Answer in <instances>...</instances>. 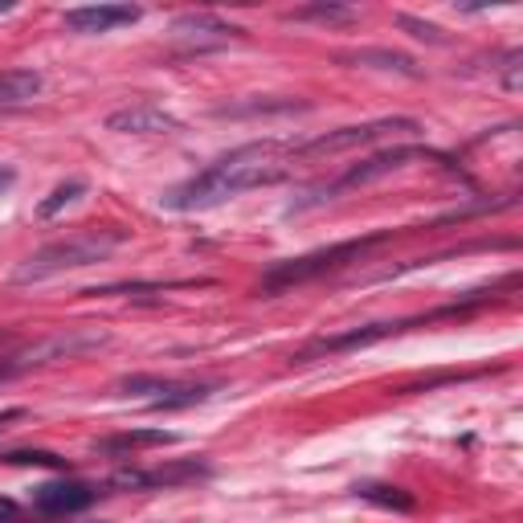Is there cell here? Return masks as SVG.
<instances>
[{
    "label": "cell",
    "mask_w": 523,
    "mask_h": 523,
    "mask_svg": "<svg viewBox=\"0 0 523 523\" xmlns=\"http://www.w3.org/2000/svg\"><path fill=\"white\" fill-rule=\"evenodd\" d=\"M25 417H29V413H25L21 405H16V409H0V434H5V429L13 426V421H25Z\"/></svg>",
    "instance_id": "23"
},
{
    "label": "cell",
    "mask_w": 523,
    "mask_h": 523,
    "mask_svg": "<svg viewBox=\"0 0 523 523\" xmlns=\"http://www.w3.org/2000/svg\"><path fill=\"white\" fill-rule=\"evenodd\" d=\"M41 95L37 70H0V107H21Z\"/></svg>",
    "instance_id": "14"
},
{
    "label": "cell",
    "mask_w": 523,
    "mask_h": 523,
    "mask_svg": "<svg viewBox=\"0 0 523 523\" xmlns=\"http://www.w3.org/2000/svg\"><path fill=\"white\" fill-rule=\"evenodd\" d=\"M348 62H356V66H376V70H396V74H409V78H417V66H413V57L389 54V49H360V54L348 57Z\"/></svg>",
    "instance_id": "17"
},
{
    "label": "cell",
    "mask_w": 523,
    "mask_h": 523,
    "mask_svg": "<svg viewBox=\"0 0 523 523\" xmlns=\"http://www.w3.org/2000/svg\"><path fill=\"white\" fill-rule=\"evenodd\" d=\"M396 29H405L409 37H417V41H429V46H446V29H437L434 21H417V16H409V13H396Z\"/></svg>",
    "instance_id": "20"
},
{
    "label": "cell",
    "mask_w": 523,
    "mask_h": 523,
    "mask_svg": "<svg viewBox=\"0 0 523 523\" xmlns=\"http://www.w3.org/2000/svg\"><path fill=\"white\" fill-rule=\"evenodd\" d=\"M176 434L168 429H128V434H115V437H103L98 450L103 454H131V450H148V446H172Z\"/></svg>",
    "instance_id": "15"
},
{
    "label": "cell",
    "mask_w": 523,
    "mask_h": 523,
    "mask_svg": "<svg viewBox=\"0 0 523 523\" xmlns=\"http://www.w3.org/2000/svg\"><path fill=\"white\" fill-rule=\"evenodd\" d=\"M119 393L128 396H148L151 409H189V405L209 401L217 389L213 385H184V381H168V376H123Z\"/></svg>",
    "instance_id": "5"
},
{
    "label": "cell",
    "mask_w": 523,
    "mask_h": 523,
    "mask_svg": "<svg viewBox=\"0 0 523 523\" xmlns=\"http://www.w3.org/2000/svg\"><path fill=\"white\" fill-rule=\"evenodd\" d=\"M241 29L225 25L221 16L213 13H184L172 21V41L184 49V54H205V49H221L238 37Z\"/></svg>",
    "instance_id": "7"
},
{
    "label": "cell",
    "mask_w": 523,
    "mask_h": 523,
    "mask_svg": "<svg viewBox=\"0 0 523 523\" xmlns=\"http://www.w3.org/2000/svg\"><path fill=\"white\" fill-rule=\"evenodd\" d=\"M385 238V233H381ZM381 238H364V241H344V246H332V250H315V254H303V258H291V262H278L262 274V291H282V286H299L307 278H319L327 270L344 266L348 258H360L368 246H376Z\"/></svg>",
    "instance_id": "3"
},
{
    "label": "cell",
    "mask_w": 523,
    "mask_h": 523,
    "mask_svg": "<svg viewBox=\"0 0 523 523\" xmlns=\"http://www.w3.org/2000/svg\"><path fill=\"white\" fill-rule=\"evenodd\" d=\"M128 241V230H82L70 233L62 241H49L41 246L33 258H25L21 266L13 270V282L16 286H29V282H46L54 274H66V270H82V266H95V262H107L115 250Z\"/></svg>",
    "instance_id": "2"
},
{
    "label": "cell",
    "mask_w": 523,
    "mask_h": 523,
    "mask_svg": "<svg viewBox=\"0 0 523 523\" xmlns=\"http://www.w3.org/2000/svg\"><path fill=\"white\" fill-rule=\"evenodd\" d=\"M405 323H373V327H356V332H344V335H332V340H315L311 348H303L299 356V364H307L311 356H319V352H327V356H335V352H352V348H368V344H376V340H385V335H393V332H401Z\"/></svg>",
    "instance_id": "13"
},
{
    "label": "cell",
    "mask_w": 523,
    "mask_h": 523,
    "mask_svg": "<svg viewBox=\"0 0 523 523\" xmlns=\"http://www.w3.org/2000/svg\"><path fill=\"white\" fill-rule=\"evenodd\" d=\"M0 462H8V467H46V470H70V467H66V458H57V454H49V450H8V454H0Z\"/></svg>",
    "instance_id": "18"
},
{
    "label": "cell",
    "mask_w": 523,
    "mask_h": 523,
    "mask_svg": "<svg viewBox=\"0 0 523 523\" xmlns=\"http://www.w3.org/2000/svg\"><path fill=\"white\" fill-rule=\"evenodd\" d=\"M5 180H8V176H5V172H0V184H5Z\"/></svg>",
    "instance_id": "25"
},
{
    "label": "cell",
    "mask_w": 523,
    "mask_h": 523,
    "mask_svg": "<svg viewBox=\"0 0 523 523\" xmlns=\"http://www.w3.org/2000/svg\"><path fill=\"white\" fill-rule=\"evenodd\" d=\"M356 495L368 503H376V508H385V511H417V499H413L409 491H401V487L364 483V487H356Z\"/></svg>",
    "instance_id": "16"
},
{
    "label": "cell",
    "mask_w": 523,
    "mask_h": 523,
    "mask_svg": "<svg viewBox=\"0 0 523 523\" xmlns=\"http://www.w3.org/2000/svg\"><path fill=\"white\" fill-rule=\"evenodd\" d=\"M417 131H421L417 119H376V123H360V128L327 131L319 139L303 143L299 151H348V148H364V143L385 139V135H417Z\"/></svg>",
    "instance_id": "6"
},
{
    "label": "cell",
    "mask_w": 523,
    "mask_h": 523,
    "mask_svg": "<svg viewBox=\"0 0 523 523\" xmlns=\"http://www.w3.org/2000/svg\"><path fill=\"white\" fill-rule=\"evenodd\" d=\"M429 156H434V151H426V148H389V151H376V156H368L364 164L348 168V172H344L335 184H323L319 192H327L323 200H332L335 192H344V189H360V184H373V180H381V176L396 172V168H405L409 159H429Z\"/></svg>",
    "instance_id": "8"
},
{
    "label": "cell",
    "mask_w": 523,
    "mask_h": 523,
    "mask_svg": "<svg viewBox=\"0 0 523 523\" xmlns=\"http://www.w3.org/2000/svg\"><path fill=\"white\" fill-rule=\"evenodd\" d=\"M209 478V462H180V467H156V470H119L115 487H180Z\"/></svg>",
    "instance_id": "12"
},
{
    "label": "cell",
    "mask_w": 523,
    "mask_h": 523,
    "mask_svg": "<svg viewBox=\"0 0 523 523\" xmlns=\"http://www.w3.org/2000/svg\"><path fill=\"white\" fill-rule=\"evenodd\" d=\"M8 8H13V0H0V13H8Z\"/></svg>",
    "instance_id": "24"
},
{
    "label": "cell",
    "mask_w": 523,
    "mask_h": 523,
    "mask_svg": "<svg viewBox=\"0 0 523 523\" xmlns=\"http://www.w3.org/2000/svg\"><path fill=\"white\" fill-rule=\"evenodd\" d=\"M282 143L262 139V143H246V148L230 151V156L213 159L205 172H197L192 180L176 184L164 197L168 209L176 213H200V209H217L230 197L246 189H262V184H278L286 180V164H282Z\"/></svg>",
    "instance_id": "1"
},
{
    "label": "cell",
    "mask_w": 523,
    "mask_h": 523,
    "mask_svg": "<svg viewBox=\"0 0 523 523\" xmlns=\"http://www.w3.org/2000/svg\"><path fill=\"white\" fill-rule=\"evenodd\" d=\"M95 487L78 483V478H66V483H46L37 487V495H33V508L41 511V516H74V511H87L90 503H95Z\"/></svg>",
    "instance_id": "10"
},
{
    "label": "cell",
    "mask_w": 523,
    "mask_h": 523,
    "mask_svg": "<svg viewBox=\"0 0 523 523\" xmlns=\"http://www.w3.org/2000/svg\"><path fill=\"white\" fill-rule=\"evenodd\" d=\"M294 16H299V21H352L356 8H348V5H307Z\"/></svg>",
    "instance_id": "21"
},
{
    "label": "cell",
    "mask_w": 523,
    "mask_h": 523,
    "mask_svg": "<svg viewBox=\"0 0 523 523\" xmlns=\"http://www.w3.org/2000/svg\"><path fill=\"white\" fill-rule=\"evenodd\" d=\"M82 192H87V184H82V180H70V184H57V189H54V192H49V200H41L37 217H46V221H49V217H57V213H62V209H66V205H74V200H78V197H82Z\"/></svg>",
    "instance_id": "19"
},
{
    "label": "cell",
    "mask_w": 523,
    "mask_h": 523,
    "mask_svg": "<svg viewBox=\"0 0 523 523\" xmlns=\"http://www.w3.org/2000/svg\"><path fill=\"white\" fill-rule=\"evenodd\" d=\"M98 523H103V519H98Z\"/></svg>",
    "instance_id": "26"
},
{
    "label": "cell",
    "mask_w": 523,
    "mask_h": 523,
    "mask_svg": "<svg viewBox=\"0 0 523 523\" xmlns=\"http://www.w3.org/2000/svg\"><path fill=\"white\" fill-rule=\"evenodd\" d=\"M107 335H49L41 344H29V348L13 352V356L0 360V381H13L21 373H33V368L49 364V360H66L74 352H87V348H98Z\"/></svg>",
    "instance_id": "4"
},
{
    "label": "cell",
    "mask_w": 523,
    "mask_h": 523,
    "mask_svg": "<svg viewBox=\"0 0 523 523\" xmlns=\"http://www.w3.org/2000/svg\"><path fill=\"white\" fill-rule=\"evenodd\" d=\"M139 16L143 13L135 5H87V8H70L62 16V25L70 33H111L119 25H135Z\"/></svg>",
    "instance_id": "11"
},
{
    "label": "cell",
    "mask_w": 523,
    "mask_h": 523,
    "mask_svg": "<svg viewBox=\"0 0 523 523\" xmlns=\"http://www.w3.org/2000/svg\"><path fill=\"white\" fill-rule=\"evenodd\" d=\"M16 516H21V508L8 495H0V523H16Z\"/></svg>",
    "instance_id": "22"
},
{
    "label": "cell",
    "mask_w": 523,
    "mask_h": 523,
    "mask_svg": "<svg viewBox=\"0 0 523 523\" xmlns=\"http://www.w3.org/2000/svg\"><path fill=\"white\" fill-rule=\"evenodd\" d=\"M107 131H115V135H172V131H180V119L168 115L164 107H156V103H131V107H123V111L107 115Z\"/></svg>",
    "instance_id": "9"
}]
</instances>
